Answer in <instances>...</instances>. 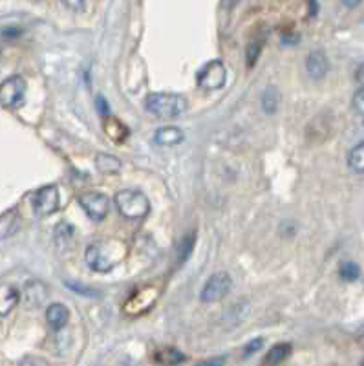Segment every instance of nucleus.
I'll use <instances>...</instances> for the list:
<instances>
[{
    "instance_id": "1",
    "label": "nucleus",
    "mask_w": 364,
    "mask_h": 366,
    "mask_svg": "<svg viewBox=\"0 0 364 366\" xmlns=\"http://www.w3.org/2000/svg\"><path fill=\"white\" fill-rule=\"evenodd\" d=\"M129 254V247L123 240L103 238L95 240L84 251V259L90 270L98 273H110L118 264H121Z\"/></svg>"
},
{
    "instance_id": "2",
    "label": "nucleus",
    "mask_w": 364,
    "mask_h": 366,
    "mask_svg": "<svg viewBox=\"0 0 364 366\" xmlns=\"http://www.w3.org/2000/svg\"><path fill=\"white\" fill-rule=\"evenodd\" d=\"M145 107L152 116L163 117V119H172V117H180L187 112V101L185 97L178 94H170V92H154L149 94Z\"/></svg>"
},
{
    "instance_id": "3",
    "label": "nucleus",
    "mask_w": 364,
    "mask_h": 366,
    "mask_svg": "<svg viewBox=\"0 0 364 366\" xmlns=\"http://www.w3.org/2000/svg\"><path fill=\"white\" fill-rule=\"evenodd\" d=\"M119 214L129 220L145 218L150 213V202L138 189H123L113 196Z\"/></svg>"
},
{
    "instance_id": "4",
    "label": "nucleus",
    "mask_w": 364,
    "mask_h": 366,
    "mask_svg": "<svg viewBox=\"0 0 364 366\" xmlns=\"http://www.w3.org/2000/svg\"><path fill=\"white\" fill-rule=\"evenodd\" d=\"M26 97V81L21 76L6 77L0 82V105L8 110L21 107Z\"/></svg>"
},
{
    "instance_id": "5",
    "label": "nucleus",
    "mask_w": 364,
    "mask_h": 366,
    "mask_svg": "<svg viewBox=\"0 0 364 366\" xmlns=\"http://www.w3.org/2000/svg\"><path fill=\"white\" fill-rule=\"evenodd\" d=\"M226 79H227L226 64L221 61H218V59L207 62L206 67L201 68V70L198 71V76H196L198 87H200L201 90H207V92L220 90V88L226 85Z\"/></svg>"
},
{
    "instance_id": "6",
    "label": "nucleus",
    "mask_w": 364,
    "mask_h": 366,
    "mask_svg": "<svg viewBox=\"0 0 364 366\" xmlns=\"http://www.w3.org/2000/svg\"><path fill=\"white\" fill-rule=\"evenodd\" d=\"M158 299H159L158 288H154V286H147V288H141V290L130 295V299L125 302L123 310L127 315L139 317L143 315V313H147V311L158 302Z\"/></svg>"
},
{
    "instance_id": "7",
    "label": "nucleus",
    "mask_w": 364,
    "mask_h": 366,
    "mask_svg": "<svg viewBox=\"0 0 364 366\" xmlns=\"http://www.w3.org/2000/svg\"><path fill=\"white\" fill-rule=\"evenodd\" d=\"M79 205L93 222H103L110 213V200L107 194L98 193V191H88V193L81 194Z\"/></svg>"
},
{
    "instance_id": "8",
    "label": "nucleus",
    "mask_w": 364,
    "mask_h": 366,
    "mask_svg": "<svg viewBox=\"0 0 364 366\" xmlns=\"http://www.w3.org/2000/svg\"><path fill=\"white\" fill-rule=\"evenodd\" d=\"M233 288V280L229 277V273L226 271H218V273L210 274V279L207 280L203 290L200 293V300L201 302H216V300H221L224 297L231 291Z\"/></svg>"
},
{
    "instance_id": "9",
    "label": "nucleus",
    "mask_w": 364,
    "mask_h": 366,
    "mask_svg": "<svg viewBox=\"0 0 364 366\" xmlns=\"http://www.w3.org/2000/svg\"><path fill=\"white\" fill-rule=\"evenodd\" d=\"M31 204L37 216H50L59 209V189L55 185L41 187L33 194Z\"/></svg>"
},
{
    "instance_id": "10",
    "label": "nucleus",
    "mask_w": 364,
    "mask_h": 366,
    "mask_svg": "<svg viewBox=\"0 0 364 366\" xmlns=\"http://www.w3.org/2000/svg\"><path fill=\"white\" fill-rule=\"evenodd\" d=\"M329 70V61L328 57L320 53V51H315L311 55L306 57V71L308 76L311 77L313 81H320L324 77L328 76Z\"/></svg>"
},
{
    "instance_id": "11",
    "label": "nucleus",
    "mask_w": 364,
    "mask_h": 366,
    "mask_svg": "<svg viewBox=\"0 0 364 366\" xmlns=\"http://www.w3.org/2000/svg\"><path fill=\"white\" fill-rule=\"evenodd\" d=\"M185 141V132L178 127H161L154 132V143L159 147H176Z\"/></svg>"
},
{
    "instance_id": "12",
    "label": "nucleus",
    "mask_w": 364,
    "mask_h": 366,
    "mask_svg": "<svg viewBox=\"0 0 364 366\" xmlns=\"http://www.w3.org/2000/svg\"><path fill=\"white\" fill-rule=\"evenodd\" d=\"M103 130L112 141H116L118 145L127 141V137H129V128L125 125L123 121H119L118 117H113L112 114L110 116H104L103 119Z\"/></svg>"
},
{
    "instance_id": "13",
    "label": "nucleus",
    "mask_w": 364,
    "mask_h": 366,
    "mask_svg": "<svg viewBox=\"0 0 364 366\" xmlns=\"http://www.w3.org/2000/svg\"><path fill=\"white\" fill-rule=\"evenodd\" d=\"M70 320V310L66 306L61 304V302H55V304H50L46 310V322L50 324V328L55 331L62 330L64 326L68 324Z\"/></svg>"
},
{
    "instance_id": "14",
    "label": "nucleus",
    "mask_w": 364,
    "mask_h": 366,
    "mask_svg": "<svg viewBox=\"0 0 364 366\" xmlns=\"http://www.w3.org/2000/svg\"><path fill=\"white\" fill-rule=\"evenodd\" d=\"M19 300H21V293L17 288L8 284L0 286V317L10 315L19 304Z\"/></svg>"
},
{
    "instance_id": "15",
    "label": "nucleus",
    "mask_w": 364,
    "mask_h": 366,
    "mask_svg": "<svg viewBox=\"0 0 364 366\" xmlns=\"http://www.w3.org/2000/svg\"><path fill=\"white\" fill-rule=\"evenodd\" d=\"M154 361L159 366H178L185 361V354L174 346H165L156 350Z\"/></svg>"
},
{
    "instance_id": "16",
    "label": "nucleus",
    "mask_w": 364,
    "mask_h": 366,
    "mask_svg": "<svg viewBox=\"0 0 364 366\" xmlns=\"http://www.w3.org/2000/svg\"><path fill=\"white\" fill-rule=\"evenodd\" d=\"M289 356H291V345L289 342H278L273 348H269L264 361H262V366H280Z\"/></svg>"
},
{
    "instance_id": "17",
    "label": "nucleus",
    "mask_w": 364,
    "mask_h": 366,
    "mask_svg": "<svg viewBox=\"0 0 364 366\" xmlns=\"http://www.w3.org/2000/svg\"><path fill=\"white\" fill-rule=\"evenodd\" d=\"M95 167L103 174H118L121 171V162L112 154H99L95 158Z\"/></svg>"
},
{
    "instance_id": "18",
    "label": "nucleus",
    "mask_w": 364,
    "mask_h": 366,
    "mask_svg": "<svg viewBox=\"0 0 364 366\" xmlns=\"http://www.w3.org/2000/svg\"><path fill=\"white\" fill-rule=\"evenodd\" d=\"M348 167L352 173L363 174L364 173V143L359 141L348 152Z\"/></svg>"
},
{
    "instance_id": "19",
    "label": "nucleus",
    "mask_w": 364,
    "mask_h": 366,
    "mask_svg": "<svg viewBox=\"0 0 364 366\" xmlns=\"http://www.w3.org/2000/svg\"><path fill=\"white\" fill-rule=\"evenodd\" d=\"M278 107V94L275 88H267L262 96V108L266 110L267 114H275Z\"/></svg>"
},
{
    "instance_id": "20",
    "label": "nucleus",
    "mask_w": 364,
    "mask_h": 366,
    "mask_svg": "<svg viewBox=\"0 0 364 366\" xmlns=\"http://www.w3.org/2000/svg\"><path fill=\"white\" fill-rule=\"evenodd\" d=\"M338 274H340V279L346 280V282H354V280L359 279L361 270L355 262H344V264H340V268H338Z\"/></svg>"
},
{
    "instance_id": "21",
    "label": "nucleus",
    "mask_w": 364,
    "mask_h": 366,
    "mask_svg": "<svg viewBox=\"0 0 364 366\" xmlns=\"http://www.w3.org/2000/svg\"><path fill=\"white\" fill-rule=\"evenodd\" d=\"M260 51H262L260 42H253V44H249V48H247V67L251 68L253 64L257 62Z\"/></svg>"
},
{
    "instance_id": "22",
    "label": "nucleus",
    "mask_w": 364,
    "mask_h": 366,
    "mask_svg": "<svg viewBox=\"0 0 364 366\" xmlns=\"http://www.w3.org/2000/svg\"><path fill=\"white\" fill-rule=\"evenodd\" d=\"M19 366H50V363H48L46 359H42V357L28 356L19 363Z\"/></svg>"
},
{
    "instance_id": "23",
    "label": "nucleus",
    "mask_w": 364,
    "mask_h": 366,
    "mask_svg": "<svg viewBox=\"0 0 364 366\" xmlns=\"http://www.w3.org/2000/svg\"><path fill=\"white\" fill-rule=\"evenodd\" d=\"M354 108H355V112L359 114V116H363L364 114V90L363 88H359V90L355 92Z\"/></svg>"
},
{
    "instance_id": "24",
    "label": "nucleus",
    "mask_w": 364,
    "mask_h": 366,
    "mask_svg": "<svg viewBox=\"0 0 364 366\" xmlns=\"http://www.w3.org/2000/svg\"><path fill=\"white\" fill-rule=\"evenodd\" d=\"M264 346V339L262 337H258V339H255V341H251L249 345L246 346V350H244V356H251V354H255V351H258Z\"/></svg>"
},
{
    "instance_id": "25",
    "label": "nucleus",
    "mask_w": 364,
    "mask_h": 366,
    "mask_svg": "<svg viewBox=\"0 0 364 366\" xmlns=\"http://www.w3.org/2000/svg\"><path fill=\"white\" fill-rule=\"evenodd\" d=\"M95 107H98L99 116H103V117L110 116V108H108V103L103 96H98V99H95Z\"/></svg>"
},
{
    "instance_id": "26",
    "label": "nucleus",
    "mask_w": 364,
    "mask_h": 366,
    "mask_svg": "<svg viewBox=\"0 0 364 366\" xmlns=\"http://www.w3.org/2000/svg\"><path fill=\"white\" fill-rule=\"evenodd\" d=\"M61 2L64 6H66L68 10L81 11L82 10V6H84V2H87V0H61Z\"/></svg>"
},
{
    "instance_id": "27",
    "label": "nucleus",
    "mask_w": 364,
    "mask_h": 366,
    "mask_svg": "<svg viewBox=\"0 0 364 366\" xmlns=\"http://www.w3.org/2000/svg\"><path fill=\"white\" fill-rule=\"evenodd\" d=\"M224 365H226V357H212V359L198 363L196 366H224Z\"/></svg>"
},
{
    "instance_id": "28",
    "label": "nucleus",
    "mask_w": 364,
    "mask_h": 366,
    "mask_svg": "<svg viewBox=\"0 0 364 366\" xmlns=\"http://www.w3.org/2000/svg\"><path fill=\"white\" fill-rule=\"evenodd\" d=\"M240 4V0H221L220 6L224 8V10H233V8H236V6Z\"/></svg>"
},
{
    "instance_id": "29",
    "label": "nucleus",
    "mask_w": 364,
    "mask_h": 366,
    "mask_svg": "<svg viewBox=\"0 0 364 366\" xmlns=\"http://www.w3.org/2000/svg\"><path fill=\"white\" fill-rule=\"evenodd\" d=\"M361 2H363V0H343V4L346 6V8H352V10H354V8H357Z\"/></svg>"
}]
</instances>
